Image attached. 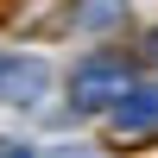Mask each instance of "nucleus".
<instances>
[{
  "mask_svg": "<svg viewBox=\"0 0 158 158\" xmlns=\"http://www.w3.org/2000/svg\"><path fill=\"white\" fill-rule=\"evenodd\" d=\"M133 89H139V82H133V70H127L120 57H82V63H76V76H70V95H76V108H82V114H101V108L114 114Z\"/></svg>",
  "mask_w": 158,
  "mask_h": 158,
  "instance_id": "f257e3e1",
  "label": "nucleus"
},
{
  "mask_svg": "<svg viewBox=\"0 0 158 158\" xmlns=\"http://www.w3.org/2000/svg\"><path fill=\"white\" fill-rule=\"evenodd\" d=\"M44 89H51L44 57H6V63H0V101H13V108H38Z\"/></svg>",
  "mask_w": 158,
  "mask_h": 158,
  "instance_id": "f03ea898",
  "label": "nucleus"
},
{
  "mask_svg": "<svg viewBox=\"0 0 158 158\" xmlns=\"http://www.w3.org/2000/svg\"><path fill=\"white\" fill-rule=\"evenodd\" d=\"M108 127H114V139H120V146L152 139V133H158V89H133V95L108 114Z\"/></svg>",
  "mask_w": 158,
  "mask_h": 158,
  "instance_id": "7ed1b4c3",
  "label": "nucleus"
},
{
  "mask_svg": "<svg viewBox=\"0 0 158 158\" xmlns=\"http://www.w3.org/2000/svg\"><path fill=\"white\" fill-rule=\"evenodd\" d=\"M76 19H82V25H120L127 6H76Z\"/></svg>",
  "mask_w": 158,
  "mask_h": 158,
  "instance_id": "20e7f679",
  "label": "nucleus"
},
{
  "mask_svg": "<svg viewBox=\"0 0 158 158\" xmlns=\"http://www.w3.org/2000/svg\"><path fill=\"white\" fill-rule=\"evenodd\" d=\"M0 158H32V152H19V146H0Z\"/></svg>",
  "mask_w": 158,
  "mask_h": 158,
  "instance_id": "39448f33",
  "label": "nucleus"
},
{
  "mask_svg": "<svg viewBox=\"0 0 158 158\" xmlns=\"http://www.w3.org/2000/svg\"><path fill=\"white\" fill-rule=\"evenodd\" d=\"M63 158H89V152H63Z\"/></svg>",
  "mask_w": 158,
  "mask_h": 158,
  "instance_id": "423d86ee",
  "label": "nucleus"
},
{
  "mask_svg": "<svg viewBox=\"0 0 158 158\" xmlns=\"http://www.w3.org/2000/svg\"><path fill=\"white\" fill-rule=\"evenodd\" d=\"M152 57H158V38H152Z\"/></svg>",
  "mask_w": 158,
  "mask_h": 158,
  "instance_id": "0eeeda50",
  "label": "nucleus"
},
{
  "mask_svg": "<svg viewBox=\"0 0 158 158\" xmlns=\"http://www.w3.org/2000/svg\"><path fill=\"white\" fill-rule=\"evenodd\" d=\"M0 63H6V57H0Z\"/></svg>",
  "mask_w": 158,
  "mask_h": 158,
  "instance_id": "6e6552de",
  "label": "nucleus"
}]
</instances>
